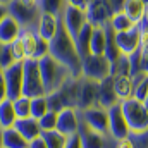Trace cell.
I'll list each match as a JSON object with an SVG mask.
<instances>
[{
    "label": "cell",
    "mask_w": 148,
    "mask_h": 148,
    "mask_svg": "<svg viewBox=\"0 0 148 148\" xmlns=\"http://www.w3.org/2000/svg\"><path fill=\"white\" fill-rule=\"evenodd\" d=\"M48 53L59 60L62 66H66L74 77L81 76V57L76 50L73 36L67 33V29L64 28L62 21L59 24L57 35L50 40V47H48Z\"/></svg>",
    "instance_id": "cell-1"
},
{
    "label": "cell",
    "mask_w": 148,
    "mask_h": 148,
    "mask_svg": "<svg viewBox=\"0 0 148 148\" xmlns=\"http://www.w3.org/2000/svg\"><path fill=\"white\" fill-rule=\"evenodd\" d=\"M38 66H40V73H41V79H43L47 95L52 91H57L69 77H74L71 71L66 66H62L59 60H55L50 53L45 55L43 59H40Z\"/></svg>",
    "instance_id": "cell-2"
},
{
    "label": "cell",
    "mask_w": 148,
    "mask_h": 148,
    "mask_svg": "<svg viewBox=\"0 0 148 148\" xmlns=\"http://www.w3.org/2000/svg\"><path fill=\"white\" fill-rule=\"evenodd\" d=\"M79 77H69L57 91H52L47 95L48 109L55 112H60L64 109H77V98H79Z\"/></svg>",
    "instance_id": "cell-3"
},
{
    "label": "cell",
    "mask_w": 148,
    "mask_h": 148,
    "mask_svg": "<svg viewBox=\"0 0 148 148\" xmlns=\"http://www.w3.org/2000/svg\"><path fill=\"white\" fill-rule=\"evenodd\" d=\"M121 107L124 112V117L127 121L131 133H145L148 131V110L143 102L136 98H127L121 102Z\"/></svg>",
    "instance_id": "cell-4"
},
{
    "label": "cell",
    "mask_w": 148,
    "mask_h": 148,
    "mask_svg": "<svg viewBox=\"0 0 148 148\" xmlns=\"http://www.w3.org/2000/svg\"><path fill=\"white\" fill-rule=\"evenodd\" d=\"M7 9H9V16L16 19V23L21 26V29L36 31L38 21L41 16L40 5H26L19 0H12L10 3H7Z\"/></svg>",
    "instance_id": "cell-5"
},
{
    "label": "cell",
    "mask_w": 148,
    "mask_h": 148,
    "mask_svg": "<svg viewBox=\"0 0 148 148\" xmlns=\"http://www.w3.org/2000/svg\"><path fill=\"white\" fill-rule=\"evenodd\" d=\"M23 95L29 97V98L47 95L38 60L29 59V60L23 62Z\"/></svg>",
    "instance_id": "cell-6"
},
{
    "label": "cell",
    "mask_w": 148,
    "mask_h": 148,
    "mask_svg": "<svg viewBox=\"0 0 148 148\" xmlns=\"http://www.w3.org/2000/svg\"><path fill=\"white\" fill-rule=\"evenodd\" d=\"M81 76L91 81H103L105 77L112 76V62L105 55H93L90 53L81 60Z\"/></svg>",
    "instance_id": "cell-7"
},
{
    "label": "cell",
    "mask_w": 148,
    "mask_h": 148,
    "mask_svg": "<svg viewBox=\"0 0 148 148\" xmlns=\"http://www.w3.org/2000/svg\"><path fill=\"white\" fill-rule=\"evenodd\" d=\"M81 112V119L84 124H88L91 129L109 136L110 131H109V109H103L100 105H95V107H90L86 110H79Z\"/></svg>",
    "instance_id": "cell-8"
},
{
    "label": "cell",
    "mask_w": 148,
    "mask_h": 148,
    "mask_svg": "<svg viewBox=\"0 0 148 148\" xmlns=\"http://www.w3.org/2000/svg\"><path fill=\"white\" fill-rule=\"evenodd\" d=\"M115 12L112 10L110 3L107 0H95V2H90L88 3V9H86V17H88V23L93 26V28H103L105 24H109Z\"/></svg>",
    "instance_id": "cell-9"
},
{
    "label": "cell",
    "mask_w": 148,
    "mask_h": 148,
    "mask_svg": "<svg viewBox=\"0 0 148 148\" xmlns=\"http://www.w3.org/2000/svg\"><path fill=\"white\" fill-rule=\"evenodd\" d=\"M60 21L64 24V28L67 29V33L73 36V40L77 36V33L84 28V24L88 23V17H86V10L83 9H77L73 5H66L62 14H60Z\"/></svg>",
    "instance_id": "cell-10"
},
{
    "label": "cell",
    "mask_w": 148,
    "mask_h": 148,
    "mask_svg": "<svg viewBox=\"0 0 148 148\" xmlns=\"http://www.w3.org/2000/svg\"><path fill=\"white\" fill-rule=\"evenodd\" d=\"M3 79L7 86V98L9 100H17L23 97V62H16L10 67L3 69Z\"/></svg>",
    "instance_id": "cell-11"
},
{
    "label": "cell",
    "mask_w": 148,
    "mask_h": 148,
    "mask_svg": "<svg viewBox=\"0 0 148 148\" xmlns=\"http://www.w3.org/2000/svg\"><path fill=\"white\" fill-rule=\"evenodd\" d=\"M109 131L115 140H122L131 133L127 121L124 117L122 107H121V102H117L115 105H112L109 109Z\"/></svg>",
    "instance_id": "cell-12"
},
{
    "label": "cell",
    "mask_w": 148,
    "mask_h": 148,
    "mask_svg": "<svg viewBox=\"0 0 148 148\" xmlns=\"http://www.w3.org/2000/svg\"><path fill=\"white\" fill-rule=\"evenodd\" d=\"M95 105H98V83L81 76L77 110H86V109L95 107Z\"/></svg>",
    "instance_id": "cell-13"
},
{
    "label": "cell",
    "mask_w": 148,
    "mask_h": 148,
    "mask_svg": "<svg viewBox=\"0 0 148 148\" xmlns=\"http://www.w3.org/2000/svg\"><path fill=\"white\" fill-rule=\"evenodd\" d=\"M81 124V112L77 109H64L59 112L57 121V131H60L66 136H73L77 133Z\"/></svg>",
    "instance_id": "cell-14"
},
{
    "label": "cell",
    "mask_w": 148,
    "mask_h": 148,
    "mask_svg": "<svg viewBox=\"0 0 148 148\" xmlns=\"http://www.w3.org/2000/svg\"><path fill=\"white\" fill-rule=\"evenodd\" d=\"M115 38H117V47H119L121 53L129 57L131 53H134L140 48V24L133 26L127 31L117 33Z\"/></svg>",
    "instance_id": "cell-15"
},
{
    "label": "cell",
    "mask_w": 148,
    "mask_h": 148,
    "mask_svg": "<svg viewBox=\"0 0 148 148\" xmlns=\"http://www.w3.org/2000/svg\"><path fill=\"white\" fill-rule=\"evenodd\" d=\"M59 24H60V17L59 16H53V14H48V12H41L38 26H36L38 36H41L43 40L50 41L52 38L57 35Z\"/></svg>",
    "instance_id": "cell-16"
},
{
    "label": "cell",
    "mask_w": 148,
    "mask_h": 148,
    "mask_svg": "<svg viewBox=\"0 0 148 148\" xmlns=\"http://www.w3.org/2000/svg\"><path fill=\"white\" fill-rule=\"evenodd\" d=\"M117 102H119V98L114 90V77L109 76L98 83V105L103 109H110Z\"/></svg>",
    "instance_id": "cell-17"
},
{
    "label": "cell",
    "mask_w": 148,
    "mask_h": 148,
    "mask_svg": "<svg viewBox=\"0 0 148 148\" xmlns=\"http://www.w3.org/2000/svg\"><path fill=\"white\" fill-rule=\"evenodd\" d=\"M14 127H16L28 141H31V140H35V138H40L41 133H43L41 127H40L38 119H35V117H23V119H17L16 124H14Z\"/></svg>",
    "instance_id": "cell-18"
},
{
    "label": "cell",
    "mask_w": 148,
    "mask_h": 148,
    "mask_svg": "<svg viewBox=\"0 0 148 148\" xmlns=\"http://www.w3.org/2000/svg\"><path fill=\"white\" fill-rule=\"evenodd\" d=\"M21 35V26L16 23L14 17L7 16L0 21V45H10Z\"/></svg>",
    "instance_id": "cell-19"
},
{
    "label": "cell",
    "mask_w": 148,
    "mask_h": 148,
    "mask_svg": "<svg viewBox=\"0 0 148 148\" xmlns=\"http://www.w3.org/2000/svg\"><path fill=\"white\" fill-rule=\"evenodd\" d=\"M122 12L134 23L140 24L147 17V5L143 0H124L122 3Z\"/></svg>",
    "instance_id": "cell-20"
},
{
    "label": "cell",
    "mask_w": 148,
    "mask_h": 148,
    "mask_svg": "<svg viewBox=\"0 0 148 148\" xmlns=\"http://www.w3.org/2000/svg\"><path fill=\"white\" fill-rule=\"evenodd\" d=\"M112 77H114V90L119 102L133 98V91H134L133 76H112Z\"/></svg>",
    "instance_id": "cell-21"
},
{
    "label": "cell",
    "mask_w": 148,
    "mask_h": 148,
    "mask_svg": "<svg viewBox=\"0 0 148 148\" xmlns=\"http://www.w3.org/2000/svg\"><path fill=\"white\" fill-rule=\"evenodd\" d=\"M91 33H93V26L90 23L84 24V28L77 33V36L74 38V45H76V50L81 57V60L84 57H88L91 52H90V40H91Z\"/></svg>",
    "instance_id": "cell-22"
},
{
    "label": "cell",
    "mask_w": 148,
    "mask_h": 148,
    "mask_svg": "<svg viewBox=\"0 0 148 148\" xmlns=\"http://www.w3.org/2000/svg\"><path fill=\"white\" fill-rule=\"evenodd\" d=\"M103 29H105V57L114 62V60H117L122 53H121V50H119V47H117V38H115V31L112 29L110 24H105L103 26Z\"/></svg>",
    "instance_id": "cell-23"
},
{
    "label": "cell",
    "mask_w": 148,
    "mask_h": 148,
    "mask_svg": "<svg viewBox=\"0 0 148 148\" xmlns=\"http://www.w3.org/2000/svg\"><path fill=\"white\" fill-rule=\"evenodd\" d=\"M17 121V115L14 110V102L5 98L3 102H0V127L7 129V127H14Z\"/></svg>",
    "instance_id": "cell-24"
},
{
    "label": "cell",
    "mask_w": 148,
    "mask_h": 148,
    "mask_svg": "<svg viewBox=\"0 0 148 148\" xmlns=\"http://www.w3.org/2000/svg\"><path fill=\"white\" fill-rule=\"evenodd\" d=\"M28 147H29V141L16 127L3 129V148H28Z\"/></svg>",
    "instance_id": "cell-25"
},
{
    "label": "cell",
    "mask_w": 148,
    "mask_h": 148,
    "mask_svg": "<svg viewBox=\"0 0 148 148\" xmlns=\"http://www.w3.org/2000/svg\"><path fill=\"white\" fill-rule=\"evenodd\" d=\"M117 148H148V131L129 133L126 138L117 141Z\"/></svg>",
    "instance_id": "cell-26"
},
{
    "label": "cell",
    "mask_w": 148,
    "mask_h": 148,
    "mask_svg": "<svg viewBox=\"0 0 148 148\" xmlns=\"http://www.w3.org/2000/svg\"><path fill=\"white\" fill-rule=\"evenodd\" d=\"M90 52L93 55L105 53V29L103 28H93L91 40H90Z\"/></svg>",
    "instance_id": "cell-27"
},
{
    "label": "cell",
    "mask_w": 148,
    "mask_h": 148,
    "mask_svg": "<svg viewBox=\"0 0 148 148\" xmlns=\"http://www.w3.org/2000/svg\"><path fill=\"white\" fill-rule=\"evenodd\" d=\"M133 81H134V91H133V98L143 102L148 95V74L140 73L133 76Z\"/></svg>",
    "instance_id": "cell-28"
},
{
    "label": "cell",
    "mask_w": 148,
    "mask_h": 148,
    "mask_svg": "<svg viewBox=\"0 0 148 148\" xmlns=\"http://www.w3.org/2000/svg\"><path fill=\"white\" fill-rule=\"evenodd\" d=\"M41 138L45 140L47 148H64L66 143H67V136L62 134L57 129H53V131H43L41 133Z\"/></svg>",
    "instance_id": "cell-29"
},
{
    "label": "cell",
    "mask_w": 148,
    "mask_h": 148,
    "mask_svg": "<svg viewBox=\"0 0 148 148\" xmlns=\"http://www.w3.org/2000/svg\"><path fill=\"white\" fill-rule=\"evenodd\" d=\"M109 24L112 26V29H114L115 33H122V31H127V29H131L133 26H136L122 10H121V12H115V14L112 16V19H110Z\"/></svg>",
    "instance_id": "cell-30"
},
{
    "label": "cell",
    "mask_w": 148,
    "mask_h": 148,
    "mask_svg": "<svg viewBox=\"0 0 148 148\" xmlns=\"http://www.w3.org/2000/svg\"><path fill=\"white\" fill-rule=\"evenodd\" d=\"M38 5H40L41 12H48V14H53V16L60 17L64 7L67 3H66V0H38Z\"/></svg>",
    "instance_id": "cell-31"
},
{
    "label": "cell",
    "mask_w": 148,
    "mask_h": 148,
    "mask_svg": "<svg viewBox=\"0 0 148 148\" xmlns=\"http://www.w3.org/2000/svg\"><path fill=\"white\" fill-rule=\"evenodd\" d=\"M14 102V110L17 119H23V117H31V98L29 97H19L17 100H12Z\"/></svg>",
    "instance_id": "cell-32"
},
{
    "label": "cell",
    "mask_w": 148,
    "mask_h": 148,
    "mask_svg": "<svg viewBox=\"0 0 148 148\" xmlns=\"http://www.w3.org/2000/svg\"><path fill=\"white\" fill-rule=\"evenodd\" d=\"M112 76H131V64L127 55H121L112 62Z\"/></svg>",
    "instance_id": "cell-33"
},
{
    "label": "cell",
    "mask_w": 148,
    "mask_h": 148,
    "mask_svg": "<svg viewBox=\"0 0 148 148\" xmlns=\"http://www.w3.org/2000/svg\"><path fill=\"white\" fill-rule=\"evenodd\" d=\"M57 121H59V112L50 110V109H48V112L45 115H41L38 119L41 131H53V129H57Z\"/></svg>",
    "instance_id": "cell-34"
},
{
    "label": "cell",
    "mask_w": 148,
    "mask_h": 148,
    "mask_svg": "<svg viewBox=\"0 0 148 148\" xmlns=\"http://www.w3.org/2000/svg\"><path fill=\"white\" fill-rule=\"evenodd\" d=\"M47 112H48V102H47V95L31 98V117L40 119V117H41V115H45Z\"/></svg>",
    "instance_id": "cell-35"
},
{
    "label": "cell",
    "mask_w": 148,
    "mask_h": 148,
    "mask_svg": "<svg viewBox=\"0 0 148 148\" xmlns=\"http://www.w3.org/2000/svg\"><path fill=\"white\" fill-rule=\"evenodd\" d=\"M17 60L14 59L12 55V50H10V45H0V67L2 71L10 67L12 64H16Z\"/></svg>",
    "instance_id": "cell-36"
},
{
    "label": "cell",
    "mask_w": 148,
    "mask_h": 148,
    "mask_svg": "<svg viewBox=\"0 0 148 148\" xmlns=\"http://www.w3.org/2000/svg\"><path fill=\"white\" fill-rule=\"evenodd\" d=\"M140 53L141 57H148V23L143 19L140 23Z\"/></svg>",
    "instance_id": "cell-37"
},
{
    "label": "cell",
    "mask_w": 148,
    "mask_h": 148,
    "mask_svg": "<svg viewBox=\"0 0 148 148\" xmlns=\"http://www.w3.org/2000/svg\"><path fill=\"white\" fill-rule=\"evenodd\" d=\"M48 47H50V41H47V40H43L41 36H38V43H36L35 55H33V60H40L45 55H48Z\"/></svg>",
    "instance_id": "cell-38"
},
{
    "label": "cell",
    "mask_w": 148,
    "mask_h": 148,
    "mask_svg": "<svg viewBox=\"0 0 148 148\" xmlns=\"http://www.w3.org/2000/svg\"><path fill=\"white\" fill-rule=\"evenodd\" d=\"M64 148H83V143H81L79 134L76 133V134H73V136H67V143H66Z\"/></svg>",
    "instance_id": "cell-39"
},
{
    "label": "cell",
    "mask_w": 148,
    "mask_h": 148,
    "mask_svg": "<svg viewBox=\"0 0 148 148\" xmlns=\"http://www.w3.org/2000/svg\"><path fill=\"white\" fill-rule=\"evenodd\" d=\"M66 3L73 5V7H77V9H83V10L88 9V0H66Z\"/></svg>",
    "instance_id": "cell-40"
},
{
    "label": "cell",
    "mask_w": 148,
    "mask_h": 148,
    "mask_svg": "<svg viewBox=\"0 0 148 148\" xmlns=\"http://www.w3.org/2000/svg\"><path fill=\"white\" fill-rule=\"evenodd\" d=\"M7 98V86H5V79H3V74L0 71V102H3Z\"/></svg>",
    "instance_id": "cell-41"
},
{
    "label": "cell",
    "mask_w": 148,
    "mask_h": 148,
    "mask_svg": "<svg viewBox=\"0 0 148 148\" xmlns=\"http://www.w3.org/2000/svg\"><path fill=\"white\" fill-rule=\"evenodd\" d=\"M28 148H47V143H45V140L40 136V138L31 140V141H29V147H28Z\"/></svg>",
    "instance_id": "cell-42"
},
{
    "label": "cell",
    "mask_w": 148,
    "mask_h": 148,
    "mask_svg": "<svg viewBox=\"0 0 148 148\" xmlns=\"http://www.w3.org/2000/svg\"><path fill=\"white\" fill-rule=\"evenodd\" d=\"M109 3H110L112 10L114 12H121L122 10V3H124V0H107Z\"/></svg>",
    "instance_id": "cell-43"
},
{
    "label": "cell",
    "mask_w": 148,
    "mask_h": 148,
    "mask_svg": "<svg viewBox=\"0 0 148 148\" xmlns=\"http://www.w3.org/2000/svg\"><path fill=\"white\" fill-rule=\"evenodd\" d=\"M9 16V9H7V3H2L0 2V21L2 19H5Z\"/></svg>",
    "instance_id": "cell-44"
},
{
    "label": "cell",
    "mask_w": 148,
    "mask_h": 148,
    "mask_svg": "<svg viewBox=\"0 0 148 148\" xmlns=\"http://www.w3.org/2000/svg\"><path fill=\"white\" fill-rule=\"evenodd\" d=\"M19 2H23L26 5H38V0H19Z\"/></svg>",
    "instance_id": "cell-45"
},
{
    "label": "cell",
    "mask_w": 148,
    "mask_h": 148,
    "mask_svg": "<svg viewBox=\"0 0 148 148\" xmlns=\"http://www.w3.org/2000/svg\"><path fill=\"white\" fill-rule=\"evenodd\" d=\"M0 148H3V129L0 127Z\"/></svg>",
    "instance_id": "cell-46"
},
{
    "label": "cell",
    "mask_w": 148,
    "mask_h": 148,
    "mask_svg": "<svg viewBox=\"0 0 148 148\" xmlns=\"http://www.w3.org/2000/svg\"><path fill=\"white\" fill-rule=\"evenodd\" d=\"M143 105H145V107H147V110H148V95H147V98H145V100H143Z\"/></svg>",
    "instance_id": "cell-47"
},
{
    "label": "cell",
    "mask_w": 148,
    "mask_h": 148,
    "mask_svg": "<svg viewBox=\"0 0 148 148\" xmlns=\"http://www.w3.org/2000/svg\"><path fill=\"white\" fill-rule=\"evenodd\" d=\"M0 2H2V3H10L12 0H0Z\"/></svg>",
    "instance_id": "cell-48"
},
{
    "label": "cell",
    "mask_w": 148,
    "mask_h": 148,
    "mask_svg": "<svg viewBox=\"0 0 148 148\" xmlns=\"http://www.w3.org/2000/svg\"><path fill=\"white\" fill-rule=\"evenodd\" d=\"M143 2H145V5H147V9H148V0H143Z\"/></svg>",
    "instance_id": "cell-49"
},
{
    "label": "cell",
    "mask_w": 148,
    "mask_h": 148,
    "mask_svg": "<svg viewBox=\"0 0 148 148\" xmlns=\"http://www.w3.org/2000/svg\"><path fill=\"white\" fill-rule=\"evenodd\" d=\"M145 19H147V23H148V9H147V17H145Z\"/></svg>",
    "instance_id": "cell-50"
},
{
    "label": "cell",
    "mask_w": 148,
    "mask_h": 148,
    "mask_svg": "<svg viewBox=\"0 0 148 148\" xmlns=\"http://www.w3.org/2000/svg\"><path fill=\"white\" fill-rule=\"evenodd\" d=\"M90 2H95V0H88V3H90Z\"/></svg>",
    "instance_id": "cell-51"
},
{
    "label": "cell",
    "mask_w": 148,
    "mask_h": 148,
    "mask_svg": "<svg viewBox=\"0 0 148 148\" xmlns=\"http://www.w3.org/2000/svg\"><path fill=\"white\" fill-rule=\"evenodd\" d=\"M0 71H2V67H0Z\"/></svg>",
    "instance_id": "cell-52"
}]
</instances>
